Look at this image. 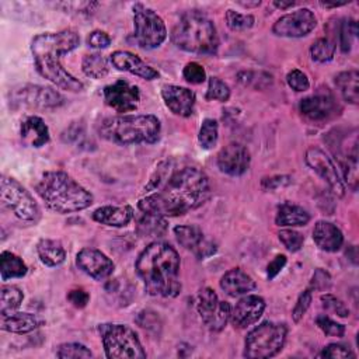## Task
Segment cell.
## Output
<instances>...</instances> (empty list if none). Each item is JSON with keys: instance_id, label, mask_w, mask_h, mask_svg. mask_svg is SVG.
Listing matches in <instances>:
<instances>
[{"instance_id": "c3c4849f", "label": "cell", "mask_w": 359, "mask_h": 359, "mask_svg": "<svg viewBox=\"0 0 359 359\" xmlns=\"http://www.w3.org/2000/svg\"><path fill=\"white\" fill-rule=\"evenodd\" d=\"M292 184V177L289 175H272V177H264L261 180V188L264 191H275L280 187H286Z\"/></svg>"}, {"instance_id": "2e32d148", "label": "cell", "mask_w": 359, "mask_h": 359, "mask_svg": "<svg viewBox=\"0 0 359 359\" xmlns=\"http://www.w3.org/2000/svg\"><path fill=\"white\" fill-rule=\"evenodd\" d=\"M300 114L311 122H325L341 112V107L330 93L306 97L299 104Z\"/></svg>"}, {"instance_id": "cb8c5ba5", "label": "cell", "mask_w": 359, "mask_h": 359, "mask_svg": "<svg viewBox=\"0 0 359 359\" xmlns=\"http://www.w3.org/2000/svg\"><path fill=\"white\" fill-rule=\"evenodd\" d=\"M220 287L227 296L237 297L254 290L257 283L241 268H231L220 278Z\"/></svg>"}, {"instance_id": "8fae6325", "label": "cell", "mask_w": 359, "mask_h": 359, "mask_svg": "<svg viewBox=\"0 0 359 359\" xmlns=\"http://www.w3.org/2000/svg\"><path fill=\"white\" fill-rule=\"evenodd\" d=\"M65 104V97L53 90L52 87L45 86H34L25 84L18 88H14L10 93V105L13 108H39V109H49L57 108Z\"/></svg>"}, {"instance_id": "f6af8a7d", "label": "cell", "mask_w": 359, "mask_h": 359, "mask_svg": "<svg viewBox=\"0 0 359 359\" xmlns=\"http://www.w3.org/2000/svg\"><path fill=\"white\" fill-rule=\"evenodd\" d=\"M286 83L287 86L294 90V91H307L310 88V81H309V77L306 73H303L302 70L299 69H293L287 73L286 76Z\"/></svg>"}, {"instance_id": "7dc6e473", "label": "cell", "mask_w": 359, "mask_h": 359, "mask_svg": "<svg viewBox=\"0 0 359 359\" xmlns=\"http://www.w3.org/2000/svg\"><path fill=\"white\" fill-rule=\"evenodd\" d=\"M318 358H332V359H342V358H355V353L342 344H328L321 349L317 355Z\"/></svg>"}, {"instance_id": "5bb4252c", "label": "cell", "mask_w": 359, "mask_h": 359, "mask_svg": "<svg viewBox=\"0 0 359 359\" xmlns=\"http://www.w3.org/2000/svg\"><path fill=\"white\" fill-rule=\"evenodd\" d=\"M317 25V18L310 8H299L276 20L272 32L285 38H302L309 35Z\"/></svg>"}, {"instance_id": "9a60e30c", "label": "cell", "mask_w": 359, "mask_h": 359, "mask_svg": "<svg viewBox=\"0 0 359 359\" xmlns=\"http://www.w3.org/2000/svg\"><path fill=\"white\" fill-rule=\"evenodd\" d=\"M105 104L119 114L135 111L140 102V90L137 86L119 79L102 90Z\"/></svg>"}, {"instance_id": "b9f144b4", "label": "cell", "mask_w": 359, "mask_h": 359, "mask_svg": "<svg viewBox=\"0 0 359 359\" xmlns=\"http://www.w3.org/2000/svg\"><path fill=\"white\" fill-rule=\"evenodd\" d=\"M316 324L328 337H338V338H341L345 334V325L334 321L332 318H330L325 314L317 316L316 317Z\"/></svg>"}, {"instance_id": "f1b7e54d", "label": "cell", "mask_w": 359, "mask_h": 359, "mask_svg": "<svg viewBox=\"0 0 359 359\" xmlns=\"http://www.w3.org/2000/svg\"><path fill=\"white\" fill-rule=\"evenodd\" d=\"M36 252L39 259L46 266H57L66 259V250L62 243L52 238H42L36 244Z\"/></svg>"}, {"instance_id": "7402d4cb", "label": "cell", "mask_w": 359, "mask_h": 359, "mask_svg": "<svg viewBox=\"0 0 359 359\" xmlns=\"http://www.w3.org/2000/svg\"><path fill=\"white\" fill-rule=\"evenodd\" d=\"M111 62L112 65L122 72H128L130 74L139 76L144 80H154L158 77V72L144 63L137 55L129 52V50H115L111 53Z\"/></svg>"}, {"instance_id": "bcb514c9", "label": "cell", "mask_w": 359, "mask_h": 359, "mask_svg": "<svg viewBox=\"0 0 359 359\" xmlns=\"http://www.w3.org/2000/svg\"><path fill=\"white\" fill-rule=\"evenodd\" d=\"M311 299H313V294H311V289H306L304 292H302L296 300V304L292 310V318L294 323H299L303 316L306 314V311L309 310L310 307V303H311Z\"/></svg>"}, {"instance_id": "ffe728a7", "label": "cell", "mask_w": 359, "mask_h": 359, "mask_svg": "<svg viewBox=\"0 0 359 359\" xmlns=\"http://www.w3.org/2000/svg\"><path fill=\"white\" fill-rule=\"evenodd\" d=\"M265 300L258 294H245L231 309L230 321L234 328L244 330L255 324L265 310Z\"/></svg>"}, {"instance_id": "6da1fadb", "label": "cell", "mask_w": 359, "mask_h": 359, "mask_svg": "<svg viewBox=\"0 0 359 359\" xmlns=\"http://www.w3.org/2000/svg\"><path fill=\"white\" fill-rule=\"evenodd\" d=\"M210 196L208 175L198 167H174L171 161L157 165L143 188L137 208L157 216H182L202 206Z\"/></svg>"}, {"instance_id": "e575fe53", "label": "cell", "mask_w": 359, "mask_h": 359, "mask_svg": "<svg viewBox=\"0 0 359 359\" xmlns=\"http://www.w3.org/2000/svg\"><path fill=\"white\" fill-rule=\"evenodd\" d=\"M335 49V43L330 38H318L310 46V56L314 62L325 63L334 57Z\"/></svg>"}, {"instance_id": "484cf974", "label": "cell", "mask_w": 359, "mask_h": 359, "mask_svg": "<svg viewBox=\"0 0 359 359\" xmlns=\"http://www.w3.org/2000/svg\"><path fill=\"white\" fill-rule=\"evenodd\" d=\"M135 216L133 208L129 205L122 206H101L93 212V219L97 223L109 226V227H125L128 226Z\"/></svg>"}, {"instance_id": "83f0119b", "label": "cell", "mask_w": 359, "mask_h": 359, "mask_svg": "<svg viewBox=\"0 0 359 359\" xmlns=\"http://www.w3.org/2000/svg\"><path fill=\"white\" fill-rule=\"evenodd\" d=\"M310 222V213L299 205L292 202H285L278 206L275 223L282 227H296L304 226Z\"/></svg>"}, {"instance_id": "11a10c76", "label": "cell", "mask_w": 359, "mask_h": 359, "mask_svg": "<svg viewBox=\"0 0 359 359\" xmlns=\"http://www.w3.org/2000/svg\"><path fill=\"white\" fill-rule=\"evenodd\" d=\"M238 4H240V6H243V7L250 8V7H258V6L261 4V1H259V0L252 1V3H250V1H238Z\"/></svg>"}, {"instance_id": "f5cc1de1", "label": "cell", "mask_w": 359, "mask_h": 359, "mask_svg": "<svg viewBox=\"0 0 359 359\" xmlns=\"http://www.w3.org/2000/svg\"><path fill=\"white\" fill-rule=\"evenodd\" d=\"M286 261H287L286 257L283 254H279L266 265V276H268L269 280L273 279L285 268Z\"/></svg>"}, {"instance_id": "7c38bea8", "label": "cell", "mask_w": 359, "mask_h": 359, "mask_svg": "<svg viewBox=\"0 0 359 359\" xmlns=\"http://www.w3.org/2000/svg\"><path fill=\"white\" fill-rule=\"evenodd\" d=\"M196 310L203 324L215 332H219L226 327L231 313L230 304L227 302H222L210 287H202L199 290Z\"/></svg>"}, {"instance_id": "e0dca14e", "label": "cell", "mask_w": 359, "mask_h": 359, "mask_svg": "<svg viewBox=\"0 0 359 359\" xmlns=\"http://www.w3.org/2000/svg\"><path fill=\"white\" fill-rule=\"evenodd\" d=\"M174 234L177 241L199 259L213 255L217 250L216 244L208 240L203 231L198 226H194V224L177 226L174 227Z\"/></svg>"}, {"instance_id": "603a6c76", "label": "cell", "mask_w": 359, "mask_h": 359, "mask_svg": "<svg viewBox=\"0 0 359 359\" xmlns=\"http://www.w3.org/2000/svg\"><path fill=\"white\" fill-rule=\"evenodd\" d=\"M313 240L320 250L337 252L344 244V234L337 224L327 220H318L313 229Z\"/></svg>"}, {"instance_id": "4dcf8cb0", "label": "cell", "mask_w": 359, "mask_h": 359, "mask_svg": "<svg viewBox=\"0 0 359 359\" xmlns=\"http://www.w3.org/2000/svg\"><path fill=\"white\" fill-rule=\"evenodd\" d=\"M358 81H359V73L356 69H351L346 72H341L335 77V84L341 91L342 98L356 105L359 101V91H358Z\"/></svg>"}, {"instance_id": "db71d44e", "label": "cell", "mask_w": 359, "mask_h": 359, "mask_svg": "<svg viewBox=\"0 0 359 359\" xmlns=\"http://www.w3.org/2000/svg\"><path fill=\"white\" fill-rule=\"evenodd\" d=\"M296 4V1H292V0H289V1H273V6L276 7V8H280V10H286V8H289V7H293Z\"/></svg>"}, {"instance_id": "f907efd6", "label": "cell", "mask_w": 359, "mask_h": 359, "mask_svg": "<svg viewBox=\"0 0 359 359\" xmlns=\"http://www.w3.org/2000/svg\"><path fill=\"white\" fill-rule=\"evenodd\" d=\"M87 43H88L91 48L104 49V48H108V46L111 45V36H109L105 31L95 29V31H93V32L88 34V36H87Z\"/></svg>"}, {"instance_id": "f546056e", "label": "cell", "mask_w": 359, "mask_h": 359, "mask_svg": "<svg viewBox=\"0 0 359 359\" xmlns=\"http://www.w3.org/2000/svg\"><path fill=\"white\" fill-rule=\"evenodd\" d=\"M136 231L139 236L146 238H160L167 231L165 217L142 212V216L136 223Z\"/></svg>"}, {"instance_id": "f35d334b", "label": "cell", "mask_w": 359, "mask_h": 359, "mask_svg": "<svg viewBox=\"0 0 359 359\" xmlns=\"http://www.w3.org/2000/svg\"><path fill=\"white\" fill-rule=\"evenodd\" d=\"M224 18H226L227 27L231 31H245V29H250L254 25V22H255L254 15H251V14H241V13L234 11V10H227Z\"/></svg>"}, {"instance_id": "7a4b0ae2", "label": "cell", "mask_w": 359, "mask_h": 359, "mask_svg": "<svg viewBox=\"0 0 359 359\" xmlns=\"http://www.w3.org/2000/svg\"><path fill=\"white\" fill-rule=\"evenodd\" d=\"M79 43V34L69 28L59 32L35 35L31 42V52L38 73L62 90L72 93L81 91L84 88L83 83L72 76L60 63V56L76 49Z\"/></svg>"}, {"instance_id": "4fadbf2b", "label": "cell", "mask_w": 359, "mask_h": 359, "mask_svg": "<svg viewBox=\"0 0 359 359\" xmlns=\"http://www.w3.org/2000/svg\"><path fill=\"white\" fill-rule=\"evenodd\" d=\"M304 160L306 164L327 182V185L335 195L342 196L345 194V185L341 180L339 171L337 170V165L334 164L331 157L324 150L311 146L306 150Z\"/></svg>"}, {"instance_id": "7bdbcfd3", "label": "cell", "mask_w": 359, "mask_h": 359, "mask_svg": "<svg viewBox=\"0 0 359 359\" xmlns=\"http://www.w3.org/2000/svg\"><path fill=\"white\" fill-rule=\"evenodd\" d=\"M321 304L325 310L332 311L334 314H337L338 317H348L349 316V309L345 306V303L338 299L337 296L331 294V293H325L320 297Z\"/></svg>"}, {"instance_id": "60d3db41", "label": "cell", "mask_w": 359, "mask_h": 359, "mask_svg": "<svg viewBox=\"0 0 359 359\" xmlns=\"http://www.w3.org/2000/svg\"><path fill=\"white\" fill-rule=\"evenodd\" d=\"M278 238L285 245V248L290 252L299 251L303 247V243H304L303 234L296 231V230H290V229L280 230L278 233Z\"/></svg>"}, {"instance_id": "ac0fdd59", "label": "cell", "mask_w": 359, "mask_h": 359, "mask_svg": "<svg viewBox=\"0 0 359 359\" xmlns=\"http://www.w3.org/2000/svg\"><path fill=\"white\" fill-rule=\"evenodd\" d=\"M251 163L250 151L245 146L237 142H231L224 146L217 154V167L222 172L230 177H240L248 168Z\"/></svg>"}, {"instance_id": "d590c367", "label": "cell", "mask_w": 359, "mask_h": 359, "mask_svg": "<svg viewBox=\"0 0 359 359\" xmlns=\"http://www.w3.org/2000/svg\"><path fill=\"white\" fill-rule=\"evenodd\" d=\"M217 136H219V125L216 119L206 118L202 121V125L199 128V135L198 140L202 149L209 150L217 143Z\"/></svg>"}, {"instance_id": "ee69618b", "label": "cell", "mask_w": 359, "mask_h": 359, "mask_svg": "<svg viewBox=\"0 0 359 359\" xmlns=\"http://www.w3.org/2000/svg\"><path fill=\"white\" fill-rule=\"evenodd\" d=\"M182 77L191 84H202L206 80V72L198 62H189L182 69Z\"/></svg>"}, {"instance_id": "74e56055", "label": "cell", "mask_w": 359, "mask_h": 359, "mask_svg": "<svg viewBox=\"0 0 359 359\" xmlns=\"http://www.w3.org/2000/svg\"><path fill=\"white\" fill-rule=\"evenodd\" d=\"M56 356L60 359H77V358H93V352L83 344L67 342L62 344L56 349Z\"/></svg>"}, {"instance_id": "816d5d0a", "label": "cell", "mask_w": 359, "mask_h": 359, "mask_svg": "<svg viewBox=\"0 0 359 359\" xmlns=\"http://www.w3.org/2000/svg\"><path fill=\"white\" fill-rule=\"evenodd\" d=\"M67 300L77 309H83L87 306L90 300L88 292H86L83 287H74L67 293Z\"/></svg>"}, {"instance_id": "44dd1931", "label": "cell", "mask_w": 359, "mask_h": 359, "mask_svg": "<svg viewBox=\"0 0 359 359\" xmlns=\"http://www.w3.org/2000/svg\"><path fill=\"white\" fill-rule=\"evenodd\" d=\"M161 97L165 105L168 107V109L174 115L182 116V118H188L192 115L195 101H196L195 93L192 90L181 86L168 84L163 87Z\"/></svg>"}, {"instance_id": "ba28073f", "label": "cell", "mask_w": 359, "mask_h": 359, "mask_svg": "<svg viewBox=\"0 0 359 359\" xmlns=\"http://www.w3.org/2000/svg\"><path fill=\"white\" fill-rule=\"evenodd\" d=\"M104 351L109 359H142L146 352L137 334L125 324H101L98 327Z\"/></svg>"}, {"instance_id": "30bf717a", "label": "cell", "mask_w": 359, "mask_h": 359, "mask_svg": "<svg viewBox=\"0 0 359 359\" xmlns=\"http://www.w3.org/2000/svg\"><path fill=\"white\" fill-rule=\"evenodd\" d=\"M133 39L142 49H156L167 38V28L163 18L143 4L133 6Z\"/></svg>"}, {"instance_id": "d6986e66", "label": "cell", "mask_w": 359, "mask_h": 359, "mask_svg": "<svg viewBox=\"0 0 359 359\" xmlns=\"http://www.w3.org/2000/svg\"><path fill=\"white\" fill-rule=\"evenodd\" d=\"M77 266L95 280L107 279L112 275L115 264L104 252L95 248H83L76 255Z\"/></svg>"}, {"instance_id": "8d00e7d4", "label": "cell", "mask_w": 359, "mask_h": 359, "mask_svg": "<svg viewBox=\"0 0 359 359\" xmlns=\"http://www.w3.org/2000/svg\"><path fill=\"white\" fill-rule=\"evenodd\" d=\"M356 35H358L356 21L352 18H345L339 25V46L344 53L351 52Z\"/></svg>"}, {"instance_id": "52a82bcc", "label": "cell", "mask_w": 359, "mask_h": 359, "mask_svg": "<svg viewBox=\"0 0 359 359\" xmlns=\"http://www.w3.org/2000/svg\"><path fill=\"white\" fill-rule=\"evenodd\" d=\"M286 335L287 327L283 323L262 321L247 334L243 355L250 359L272 358L282 351Z\"/></svg>"}, {"instance_id": "d4e9b609", "label": "cell", "mask_w": 359, "mask_h": 359, "mask_svg": "<svg viewBox=\"0 0 359 359\" xmlns=\"http://www.w3.org/2000/svg\"><path fill=\"white\" fill-rule=\"evenodd\" d=\"M20 135L22 142L31 147H42L50 139L48 125L41 116L36 115H31L22 121Z\"/></svg>"}, {"instance_id": "9c48e42d", "label": "cell", "mask_w": 359, "mask_h": 359, "mask_svg": "<svg viewBox=\"0 0 359 359\" xmlns=\"http://www.w3.org/2000/svg\"><path fill=\"white\" fill-rule=\"evenodd\" d=\"M0 199L3 208L24 222L35 223L41 217V209L32 195L13 177H1Z\"/></svg>"}, {"instance_id": "8992f818", "label": "cell", "mask_w": 359, "mask_h": 359, "mask_svg": "<svg viewBox=\"0 0 359 359\" xmlns=\"http://www.w3.org/2000/svg\"><path fill=\"white\" fill-rule=\"evenodd\" d=\"M172 43L181 50L196 55H213L219 48L216 27L201 11L184 13L171 31Z\"/></svg>"}, {"instance_id": "681fc988", "label": "cell", "mask_w": 359, "mask_h": 359, "mask_svg": "<svg viewBox=\"0 0 359 359\" xmlns=\"http://www.w3.org/2000/svg\"><path fill=\"white\" fill-rule=\"evenodd\" d=\"M331 286V276L327 271L317 268L313 273L311 278V283H310V289L313 290H328Z\"/></svg>"}, {"instance_id": "1f68e13d", "label": "cell", "mask_w": 359, "mask_h": 359, "mask_svg": "<svg viewBox=\"0 0 359 359\" xmlns=\"http://www.w3.org/2000/svg\"><path fill=\"white\" fill-rule=\"evenodd\" d=\"M28 272L25 262L15 254L10 251H3L0 255V275L1 280H8L13 278H22Z\"/></svg>"}, {"instance_id": "d6a6232c", "label": "cell", "mask_w": 359, "mask_h": 359, "mask_svg": "<svg viewBox=\"0 0 359 359\" xmlns=\"http://www.w3.org/2000/svg\"><path fill=\"white\" fill-rule=\"evenodd\" d=\"M81 69L86 76L91 79H101L108 74L109 63L108 59L101 53H90L83 57Z\"/></svg>"}, {"instance_id": "9f6ffc18", "label": "cell", "mask_w": 359, "mask_h": 359, "mask_svg": "<svg viewBox=\"0 0 359 359\" xmlns=\"http://www.w3.org/2000/svg\"><path fill=\"white\" fill-rule=\"evenodd\" d=\"M346 4V1H342V3H320L321 7H325V8H330V7H339V6H344Z\"/></svg>"}, {"instance_id": "277c9868", "label": "cell", "mask_w": 359, "mask_h": 359, "mask_svg": "<svg viewBox=\"0 0 359 359\" xmlns=\"http://www.w3.org/2000/svg\"><path fill=\"white\" fill-rule=\"evenodd\" d=\"M35 191L50 210L62 215L87 209L94 201L93 194L65 171L43 172Z\"/></svg>"}, {"instance_id": "5b68a950", "label": "cell", "mask_w": 359, "mask_h": 359, "mask_svg": "<svg viewBox=\"0 0 359 359\" xmlns=\"http://www.w3.org/2000/svg\"><path fill=\"white\" fill-rule=\"evenodd\" d=\"M98 135L119 146L156 143L160 139L161 123L156 115H119L100 121Z\"/></svg>"}, {"instance_id": "4316f807", "label": "cell", "mask_w": 359, "mask_h": 359, "mask_svg": "<svg viewBox=\"0 0 359 359\" xmlns=\"http://www.w3.org/2000/svg\"><path fill=\"white\" fill-rule=\"evenodd\" d=\"M0 317H1L0 320L1 330L7 332H14V334H27L43 324V321L38 316L31 313L13 311L7 314H0Z\"/></svg>"}, {"instance_id": "3957f363", "label": "cell", "mask_w": 359, "mask_h": 359, "mask_svg": "<svg viewBox=\"0 0 359 359\" xmlns=\"http://www.w3.org/2000/svg\"><path fill=\"white\" fill-rule=\"evenodd\" d=\"M180 255L164 241H153L139 254L135 268L151 296L175 297L181 292Z\"/></svg>"}, {"instance_id": "ab89813d", "label": "cell", "mask_w": 359, "mask_h": 359, "mask_svg": "<svg viewBox=\"0 0 359 359\" xmlns=\"http://www.w3.org/2000/svg\"><path fill=\"white\" fill-rule=\"evenodd\" d=\"M206 100L209 101H220L224 102L230 98V88L229 86L220 80L219 77H210L208 83V90H206Z\"/></svg>"}, {"instance_id": "836d02e7", "label": "cell", "mask_w": 359, "mask_h": 359, "mask_svg": "<svg viewBox=\"0 0 359 359\" xmlns=\"http://www.w3.org/2000/svg\"><path fill=\"white\" fill-rule=\"evenodd\" d=\"M24 299V293L20 287L14 285L3 286L0 292V314H7L15 311Z\"/></svg>"}]
</instances>
